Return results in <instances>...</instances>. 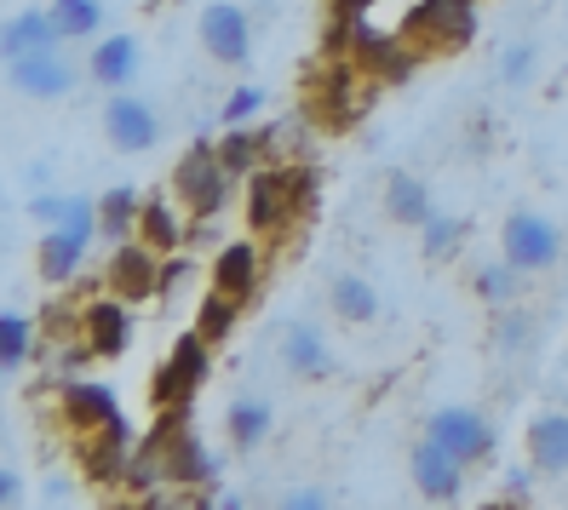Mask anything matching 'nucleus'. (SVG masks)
<instances>
[{
	"label": "nucleus",
	"instance_id": "40",
	"mask_svg": "<svg viewBox=\"0 0 568 510\" xmlns=\"http://www.w3.org/2000/svg\"><path fill=\"white\" fill-rule=\"evenodd\" d=\"M18 499H23V476L0 465V504H18Z\"/></svg>",
	"mask_w": 568,
	"mask_h": 510
},
{
	"label": "nucleus",
	"instance_id": "35",
	"mask_svg": "<svg viewBox=\"0 0 568 510\" xmlns=\"http://www.w3.org/2000/svg\"><path fill=\"white\" fill-rule=\"evenodd\" d=\"M494 338H499V350H523L528 345V322L523 316H506V322L494 327Z\"/></svg>",
	"mask_w": 568,
	"mask_h": 510
},
{
	"label": "nucleus",
	"instance_id": "3",
	"mask_svg": "<svg viewBox=\"0 0 568 510\" xmlns=\"http://www.w3.org/2000/svg\"><path fill=\"white\" fill-rule=\"evenodd\" d=\"M471 35H477V0H419L403 18V41L419 58L459 52V47H471Z\"/></svg>",
	"mask_w": 568,
	"mask_h": 510
},
{
	"label": "nucleus",
	"instance_id": "5",
	"mask_svg": "<svg viewBox=\"0 0 568 510\" xmlns=\"http://www.w3.org/2000/svg\"><path fill=\"white\" fill-rule=\"evenodd\" d=\"M207 350H213V345H207L202 333H184V338H179L173 356L155 367V385H150L155 407H179V401H190L195 390L207 385Z\"/></svg>",
	"mask_w": 568,
	"mask_h": 510
},
{
	"label": "nucleus",
	"instance_id": "38",
	"mask_svg": "<svg viewBox=\"0 0 568 510\" xmlns=\"http://www.w3.org/2000/svg\"><path fill=\"white\" fill-rule=\"evenodd\" d=\"M184 276H190V264H184V258H166V264H161V293H166V298H173Z\"/></svg>",
	"mask_w": 568,
	"mask_h": 510
},
{
	"label": "nucleus",
	"instance_id": "39",
	"mask_svg": "<svg viewBox=\"0 0 568 510\" xmlns=\"http://www.w3.org/2000/svg\"><path fill=\"white\" fill-rule=\"evenodd\" d=\"M282 504H287V510H316V504H327V493H322V488H293Z\"/></svg>",
	"mask_w": 568,
	"mask_h": 510
},
{
	"label": "nucleus",
	"instance_id": "14",
	"mask_svg": "<svg viewBox=\"0 0 568 510\" xmlns=\"http://www.w3.org/2000/svg\"><path fill=\"white\" fill-rule=\"evenodd\" d=\"M459 459L443 448V441H419V448H414V488L430 499V504H454L459 499Z\"/></svg>",
	"mask_w": 568,
	"mask_h": 510
},
{
	"label": "nucleus",
	"instance_id": "2",
	"mask_svg": "<svg viewBox=\"0 0 568 510\" xmlns=\"http://www.w3.org/2000/svg\"><path fill=\"white\" fill-rule=\"evenodd\" d=\"M150 441L161 448V465H166V482L173 488H213L219 482V465H213V453L202 448V436H195V425H190V401L161 407Z\"/></svg>",
	"mask_w": 568,
	"mask_h": 510
},
{
	"label": "nucleus",
	"instance_id": "34",
	"mask_svg": "<svg viewBox=\"0 0 568 510\" xmlns=\"http://www.w3.org/2000/svg\"><path fill=\"white\" fill-rule=\"evenodd\" d=\"M534 58H540L534 47H511L506 63H499V81H506V86H523V81L534 75Z\"/></svg>",
	"mask_w": 568,
	"mask_h": 510
},
{
	"label": "nucleus",
	"instance_id": "15",
	"mask_svg": "<svg viewBox=\"0 0 568 510\" xmlns=\"http://www.w3.org/2000/svg\"><path fill=\"white\" fill-rule=\"evenodd\" d=\"M63 419L75 430H98V425H115L121 419V401L110 385H92V379H63Z\"/></svg>",
	"mask_w": 568,
	"mask_h": 510
},
{
	"label": "nucleus",
	"instance_id": "24",
	"mask_svg": "<svg viewBox=\"0 0 568 510\" xmlns=\"http://www.w3.org/2000/svg\"><path fill=\"white\" fill-rule=\"evenodd\" d=\"M385 213H390L396 224H414V230H419L437 207H430V190H425L414 173H390V178H385Z\"/></svg>",
	"mask_w": 568,
	"mask_h": 510
},
{
	"label": "nucleus",
	"instance_id": "27",
	"mask_svg": "<svg viewBox=\"0 0 568 510\" xmlns=\"http://www.w3.org/2000/svg\"><path fill=\"white\" fill-rule=\"evenodd\" d=\"M236 316H242V298H230V293H207L202 298V310H195V333L207 338V345H224L230 333H236Z\"/></svg>",
	"mask_w": 568,
	"mask_h": 510
},
{
	"label": "nucleus",
	"instance_id": "28",
	"mask_svg": "<svg viewBox=\"0 0 568 510\" xmlns=\"http://www.w3.org/2000/svg\"><path fill=\"white\" fill-rule=\"evenodd\" d=\"M333 310H339V322H374L379 316V293L367 287L362 276H339L333 282Z\"/></svg>",
	"mask_w": 568,
	"mask_h": 510
},
{
	"label": "nucleus",
	"instance_id": "30",
	"mask_svg": "<svg viewBox=\"0 0 568 510\" xmlns=\"http://www.w3.org/2000/svg\"><path fill=\"white\" fill-rule=\"evenodd\" d=\"M471 287H477V298L483 304H511L517 293H523V269L506 258V264H483L477 276H471Z\"/></svg>",
	"mask_w": 568,
	"mask_h": 510
},
{
	"label": "nucleus",
	"instance_id": "12",
	"mask_svg": "<svg viewBox=\"0 0 568 510\" xmlns=\"http://www.w3.org/2000/svg\"><path fill=\"white\" fill-rule=\"evenodd\" d=\"M132 304L126 298H92L87 310H81V345L98 356V361H115V356H126V345H132Z\"/></svg>",
	"mask_w": 568,
	"mask_h": 510
},
{
	"label": "nucleus",
	"instance_id": "29",
	"mask_svg": "<svg viewBox=\"0 0 568 510\" xmlns=\"http://www.w3.org/2000/svg\"><path fill=\"white\" fill-rule=\"evenodd\" d=\"M52 23H58L63 41H81V35H98L104 7H98V0H52Z\"/></svg>",
	"mask_w": 568,
	"mask_h": 510
},
{
	"label": "nucleus",
	"instance_id": "16",
	"mask_svg": "<svg viewBox=\"0 0 568 510\" xmlns=\"http://www.w3.org/2000/svg\"><path fill=\"white\" fill-rule=\"evenodd\" d=\"M282 367L293 379H333V350L322 345L316 327L293 322V327H282Z\"/></svg>",
	"mask_w": 568,
	"mask_h": 510
},
{
	"label": "nucleus",
	"instance_id": "20",
	"mask_svg": "<svg viewBox=\"0 0 568 510\" xmlns=\"http://www.w3.org/2000/svg\"><path fill=\"white\" fill-rule=\"evenodd\" d=\"M87 235H75L70 224H47V235H41V276L58 287V282H70L75 269H81V258H87Z\"/></svg>",
	"mask_w": 568,
	"mask_h": 510
},
{
	"label": "nucleus",
	"instance_id": "25",
	"mask_svg": "<svg viewBox=\"0 0 568 510\" xmlns=\"http://www.w3.org/2000/svg\"><path fill=\"white\" fill-rule=\"evenodd\" d=\"M184 218L173 213V201H144V213H139V242H150L155 253H173L184 247Z\"/></svg>",
	"mask_w": 568,
	"mask_h": 510
},
{
	"label": "nucleus",
	"instance_id": "11",
	"mask_svg": "<svg viewBox=\"0 0 568 510\" xmlns=\"http://www.w3.org/2000/svg\"><path fill=\"white\" fill-rule=\"evenodd\" d=\"M104 132H110V144L121 155H144L161 144V115L144 104V98H132V92H115L110 104H104Z\"/></svg>",
	"mask_w": 568,
	"mask_h": 510
},
{
	"label": "nucleus",
	"instance_id": "6",
	"mask_svg": "<svg viewBox=\"0 0 568 510\" xmlns=\"http://www.w3.org/2000/svg\"><path fill=\"white\" fill-rule=\"evenodd\" d=\"M499 247H506V258L523 269V276H540V269H551L562 258V235L540 213H511L506 230H499Z\"/></svg>",
	"mask_w": 568,
	"mask_h": 510
},
{
	"label": "nucleus",
	"instance_id": "26",
	"mask_svg": "<svg viewBox=\"0 0 568 510\" xmlns=\"http://www.w3.org/2000/svg\"><path fill=\"white\" fill-rule=\"evenodd\" d=\"M224 425H230V441H236L242 453H253L258 441L271 436V407H264V401H253V396H242V401H230Z\"/></svg>",
	"mask_w": 568,
	"mask_h": 510
},
{
	"label": "nucleus",
	"instance_id": "33",
	"mask_svg": "<svg viewBox=\"0 0 568 510\" xmlns=\"http://www.w3.org/2000/svg\"><path fill=\"white\" fill-rule=\"evenodd\" d=\"M258 110H264V86H236V92L219 104V121H224V126H247Z\"/></svg>",
	"mask_w": 568,
	"mask_h": 510
},
{
	"label": "nucleus",
	"instance_id": "13",
	"mask_svg": "<svg viewBox=\"0 0 568 510\" xmlns=\"http://www.w3.org/2000/svg\"><path fill=\"white\" fill-rule=\"evenodd\" d=\"M202 47H207V58L213 63H247L253 58V23H247V12L242 7H230V0H213V7L202 12Z\"/></svg>",
	"mask_w": 568,
	"mask_h": 510
},
{
	"label": "nucleus",
	"instance_id": "31",
	"mask_svg": "<svg viewBox=\"0 0 568 510\" xmlns=\"http://www.w3.org/2000/svg\"><path fill=\"white\" fill-rule=\"evenodd\" d=\"M29 345H36V322H29V316H0V373L23 367Z\"/></svg>",
	"mask_w": 568,
	"mask_h": 510
},
{
	"label": "nucleus",
	"instance_id": "32",
	"mask_svg": "<svg viewBox=\"0 0 568 510\" xmlns=\"http://www.w3.org/2000/svg\"><path fill=\"white\" fill-rule=\"evenodd\" d=\"M419 230H425V258H454L459 242H465V224L459 218H443V213H430Z\"/></svg>",
	"mask_w": 568,
	"mask_h": 510
},
{
	"label": "nucleus",
	"instance_id": "1",
	"mask_svg": "<svg viewBox=\"0 0 568 510\" xmlns=\"http://www.w3.org/2000/svg\"><path fill=\"white\" fill-rule=\"evenodd\" d=\"M316 207V173L311 166H271L247 173V224L264 235L293 230V218H305Z\"/></svg>",
	"mask_w": 568,
	"mask_h": 510
},
{
	"label": "nucleus",
	"instance_id": "9",
	"mask_svg": "<svg viewBox=\"0 0 568 510\" xmlns=\"http://www.w3.org/2000/svg\"><path fill=\"white\" fill-rule=\"evenodd\" d=\"M7 75H12V86L23 92V98H36V104H52V98H70L75 92V63L63 58L58 47H41V52H23V58H12L7 63Z\"/></svg>",
	"mask_w": 568,
	"mask_h": 510
},
{
	"label": "nucleus",
	"instance_id": "17",
	"mask_svg": "<svg viewBox=\"0 0 568 510\" xmlns=\"http://www.w3.org/2000/svg\"><path fill=\"white\" fill-rule=\"evenodd\" d=\"M276 155V126H224V139H219V161L230 166L236 178L258 173L264 161Z\"/></svg>",
	"mask_w": 568,
	"mask_h": 510
},
{
	"label": "nucleus",
	"instance_id": "4",
	"mask_svg": "<svg viewBox=\"0 0 568 510\" xmlns=\"http://www.w3.org/2000/svg\"><path fill=\"white\" fill-rule=\"evenodd\" d=\"M230 178H236V173L219 161V150H213L207 139H195V144L184 150V161L173 166V195L184 201L195 218H219L224 201H230Z\"/></svg>",
	"mask_w": 568,
	"mask_h": 510
},
{
	"label": "nucleus",
	"instance_id": "22",
	"mask_svg": "<svg viewBox=\"0 0 568 510\" xmlns=\"http://www.w3.org/2000/svg\"><path fill=\"white\" fill-rule=\"evenodd\" d=\"M92 81L98 86H110V92H126V81L139 75V41L132 35H110V41H98V52H92Z\"/></svg>",
	"mask_w": 568,
	"mask_h": 510
},
{
	"label": "nucleus",
	"instance_id": "23",
	"mask_svg": "<svg viewBox=\"0 0 568 510\" xmlns=\"http://www.w3.org/2000/svg\"><path fill=\"white\" fill-rule=\"evenodd\" d=\"M139 213H144L139 190H126V184L104 190L98 195V235L104 242H126V235H139Z\"/></svg>",
	"mask_w": 568,
	"mask_h": 510
},
{
	"label": "nucleus",
	"instance_id": "19",
	"mask_svg": "<svg viewBox=\"0 0 568 510\" xmlns=\"http://www.w3.org/2000/svg\"><path fill=\"white\" fill-rule=\"evenodd\" d=\"M41 47H63L52 12H12L7 23H0V58H23V52H41Z\"/></svg>",
	"mask_w": 568,
	"mask_h": 510
},
{
	"label": "nucleus",
	"instance_id": "36",
	"mask_svg": "<svg viewBox=\"0 0 568 510\" xmlns=\"http://www.w3.org/2000/svg\"><path fill=\"white\" fill-rule=\"evenodd\" d=\"M63 201L70 195H29V213H36L41 224H63Z\"/></svg>",
	"mask_w": 568,
	"mask_h": 510
},
{
	"label": "nucleus",
	"instance_id": "18",
	"mask_svg": "<svg viewBox=\"0 0 568 510\" xmlns=\"http://www.w3.org/2000/svg\"><path fill=\"white\" fill-rule=\"evenodd\" d=\"M528 459L540 476H568V414H534L528 419Z\"/></svg>",
	"mask_w": 568,
	"mask_h": 510
},
{
	"label": "nucleus",
	"instance_id": "7",
	"mask_svg": "<svg viewBox=\"0 0 568 510\" xmlns=\"http://www.w3.org/2000/svg\"><path fill=\"white\" fill-rule=\"evenodd\" d=\"M425 436L443 441L459 465H483L494 453V425L477 414V407H437V414L425 419Z\"/></svg>",
	"mask_w": 568,
	"mask_h": 510
},
{
	"label": "nucleus",
	"instance_id": "37",
	"mask_svg": "<svg viewBox=\"0 0 568 510\" xmlns=\"http://www.w3.org/2000/svg\"><path fill=\"white\" fill-rule=\"evenodd\" d=\"M534 493V465H511L506 470V499H528Z\"/></svg>",
	"mask_w": 568,
	"mask_h": 510
},
{
	"label": "nucleus",
	"instance_id": "10",
	"mask_svg": "<svg viewBox=\"0 0 568 510\" xmlns=\"http://www.w3.org/2000/svg\"><path fill=\"white\" fill-rule=\"evenodd\" d=\"M110 293L126 298V304L155 298L161 293V253L150 242H139V235L115 242V253H110Z\"/></svg>",
	"mask_w": 568,
	"mask_h": 510
},
{
	"label": "nucleus",
	"instance_id": "8",
	"mask_svg": "<svg viewBox=\"0 0 568 510\" xmlns=\"http://www.w3.org/2000/svg\"><path fill=\"white\" fill-rule=\"evenodd\" d=\"M75 453H81V476L98 488H115L126 476V453H132V425H98V430H75Z\"/></svg>",
	"mask_w": 568,
	"mask_h": 510
},
{
	"label": "nucleus",
	"instance_id": "21",
	"mask_svg": "<svg viewBox=\"0 0 568 510\" xmlns=\"http://www.w3.org/2000/svg\"><path fill=\"white\" fill-rule=\"evenodd\" d=\"M213 287L247 304L253 287H258V247H253V242H230V247L213 258Z\"/></svg>",
	"mask_w": 568,
	"mask_h": 510
}]
</instances>
